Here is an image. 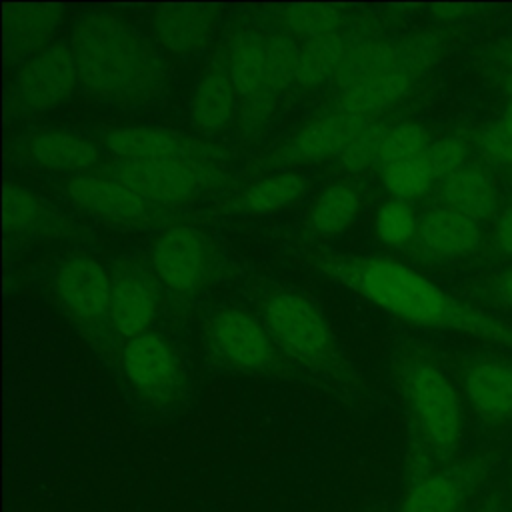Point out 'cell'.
Segmentation results:
<instances>
[{"mask_svg": "<svg viewBox=\"0 0 512 512\" xmlns=\"http://www.w3.org/2000/svg\"><path fill=\"white\" fill-rule=\"evenodd\" d=\"M78 84V68L70 42H50L20 64L12 90L10 112L38 116L70 100Z\"/></svg>", "mask_w": 512, "mask_h": 512, "instance_id": "9c48e42d", "label": "cell"}, {"mask_svg": "<svg viewBox=\"0 0 512 512\" xmlns=\"http://www.w3.org/2000/svg\"><path fill=\"white\" fill-rule=\"evenodd\" d=\"M104 144L118 160L130 162L200 160L220 164L224 160V152L202 138L152 126L114 128L104 136Z\"/></svg>", "mask_w": 512, "mask_h": 512, "instance_id": "4fadbf2b", "label": "cell"}, {"mask_svg": "<svg viewBox=\"0 0 512 512\" xmlns=\"http://www.w3.org/2000/svg\"><path fill=\"white\" fill-rule=\"evenodd\" d=\"M160 306V282L154 272L124 262L112 272V322L118 336L130 340L150 332Z\"/></svg>", "mask_w": 512, "mask_h": 512, "instance_id": "9a60e30c", "label": "cell"}, {"mask_svg": "<svg viewBox=\"0 0 512 512\" xmlns=\"http://www.w3.org/2000/svg\"><path fill=\"white\" fill-rule=\"evenodd\" d=\"M474 472V468H468L420 478L408 490L402 512H456L474 482Z\"/></svg>", "mask_w": 512, "mask_h": 512, "instance_id": "484cf974", "label": "cell"}, {"mask_svg": "<svg viewBox=\"0 0 512 512\" xmlns=\"http://www.w3.org/2000/svg\"><path fill=\"white\" fill-rule=\"evenodd\" d=\"M274 20L280 30L294 36L314 38L322 34H336L344 22L342 10L330 4H290L278 8Z\"/></svg>", "mask_w": 512, "mask_h": 512, "instance_id": "f1b7e54d", "label": "cell"}, {"mask_svg": "<svg viewBox=\"0 0 512 512\" xmlns=\"http://www.w3.org/2000/svg\"><path fill=\"white\" fill-rule=\"evenodd\" d=\"M310 260L318 272L402 322L464 332L512 348V328L456 300L432 280L394 258L318 252Z\"/></svg>", "mask_w": 512, "mask_h": 512, "instance_id": "6da1fadb", "label": "cell"}, {"mask_svg": "<svg viewBox=\"0 0 512 512\" xmlns=\"http://www.w3.org/2000/svg\"><path fill=\"white\" fill-rule=\"evenodd\" d=\"M70 46L78 84L98 100L140 106L166 86V64L156 46L134 26L110 12H92L72 30Z\"/></svg>", "mask_w": 512, "mask_h": 512, "instance_id": "7a4b0ae2", "label": "cell"}, {"mask_svg": "<svg viewBox=\"0 0 512 512\" xmlns=\"http://www.w3.org/2000/svg\"><path fill=\"white\" fill-rule=\"evenodd\" d=\"M416 74L418 70L414 68H396L370 80H364L360 84H354L338 92L336 110L364 118H374L408 92Z\"/></svg>", "mask_w": 512, "mask_h": 512, "instance_id": "603a6c76", "label": "cell"}, {"mask_svg": "<svg viewBox=\"0 0 512 512\" xmlns=\"http://www.w3.org/2000/svg\"><path fill=\"white\" fill-rule=\"evenodd\" d=\"M500 124L512 134V100L508 102V106H506V110H504V118H502Z\"/></svg>", "mask_w": 512, "mask_h": 512, "instance_id": "74e56055", "label": "cell"}, {"mask_svg": "<svg viewBox=\"0 0 512 512\" xmlns=\"http://www.w3.org/2000/svg\"><path fill=\"white\" fill-rule=\"evenodd\" d=\"M374 118L334 110L308 120L288 142L266 156V166H288L298 162H322L346 150L354 136Z\"/></svg>", "mask_w": 512, "mask_h": 512, "instance_id": "5bb4252c", "label": "cell"}, {"mask_svg": "<svg viewBox=\"0 0 512 512\" xmlns=\"http://www.w3.org/2000/svg\"><path fill=\"white\" fill-rule=\"evenodd\" d=\"M240 94L226 68H210L194 86L190 96V122L200 134H220L228 130L240 112Z\"/></svg>", "mask_w": 512, "mask_h": 512, "instance_id": "d6986e66", "label": "cell"}, {"mask_svg": "<svg viewBox=\"0 0 512 512\" xmlns=\"http://www.w3.org/2000/svg\"><path fill=\"white\" fill-rule=\"evenodd\" d=\"M430 146H432V140L424 126L416 122H400L388 128L380 146L378 164L386 166L392 162L424 156Z\"/></svg>", "mask_w": 512, "mask_h": 512, "instance_id": "4dcf8cb0", "label": "cell"}, {"mask_svg": "<svg viewBox=\"0 0 512 512\" xmlns=\"http://www.w3.org/2000/svg\"><path fill=\"white\" fill-rule=\"evenodd\" d=\"M446 206L474 218L488 220L498 212L500 200L492 178L478 166H464L442 180Z\"/></svg>", "mask_w": 512, "mask_h": 512, "instance_id": "cb8c5ba5", "label": "cell"}, {"mask_svg": "<svg viewBox=\"0 0 512 512\" xmlns=\"http://www.w3.org/2000/svg\"><path fill=\"white\" fill-rule=\"evenodd\" d=\"M386 132L388 128L382 122L372 120L370 124H366L340 154L338 160L342 168H346L348 172H360L372 164H378V154Z\"/></svg>", "mask_w": 512, "mask_h": 512, "instance_id": "d6a6232c", "label": "cell"}, {"mask_svg": "<svg viewBox=\"0 0 512 512\" xmlns=\"http://www.w3.org/2000/svg\"><path fill=\"white\" fill-rule=\"evenodd\" d=\"M150 266L174 296L192 298L214 272V248L202 230L188 224L170 226L152 240Z\"/></svg>", "mask_w": 512, "mask_h": 512, "instance_id": "30bf717a", "label": "cell"}, {"mask_svg": "<svg viewBox=\"0 0 512 512\" xmlns=\"http://www.w3.org/2000/svg\"><path fill=\"white\" fill-rule=\"evenodd\" d=\"M502 84H504V88L512 94V72H510V70H504V74H502Z\"/></svg>", "mask_w": 512, "mask_h": 512, "instance_id": "ab89813d", "label": "cell"}, {"mask_svg": "<svg viewBox=\"0 0 512 512\" xmlns=\"http://www.w3.org/2000/svg\"><path fill=\"white\" fill-rule=\"evenodd\" d=\"M106 176L126 184L158 208H180L196 200L204 190L214 188L224 172L220 164L200 160L176 162H130L116 160Z\"/></svg>", "mask_w": 512, "mask_h": 512, "instance_id": "ba28073f", "label": "cell"}, {"mask_svg": "<svg viewBox=\"0 0 512 512\" xmlns=\"http://www.w3.org/2000/svg\"><path fill=\"white\" fill-rule=\"evenodd\" d=\"M54 294L76 330L96 348H114L112 276L90 256H70L54 272Z\"/></svg>", "mask_w": 512, "mask_h": 512, "instance_id": "8992f818", "label": "cell"}, {"mask_svg": "<svg viewBox=\"0 0 512 512\" xmlns=\"http://www.w3.org/2000/svg\"><path fill=\"white\" fill-rule=\"evenodd\" d=\"M262 324L288 360L338 384H356V370L340 348L322 312L304 296L270 292L262 304Z\"/></svg>", "mask_w": 512, "mask_h": 512, "instance_id": "3957f363", "label": "cell"}, {"mask_svg": "<svg viewBox=\"0 0 512 512\" xmlns=\"http://www.w3.org/2000/svg\"><path fill=\"white\" fill-rule=\"evenodd\" d=\"M480 512H506V508L500 506L498 502H490V504H486Z\"/></svg>", "mask_w": 512, "mask_h": 512, "instance_id": "60d3db41", "label": "cell"}, {"mask_svg": "<svg viewBox=\"0 0 512 512\" xmlns=\"http://www.w3.org/2000/svg\"><path fill=\"white\" fill-rule=\"evenodd\" d=\"M414 240L434 258H464L480 248L482 228L474 218L450 206H440L418 220Z\"/></svg>", "mask_w": 512, "mask_h": 512, "instance_id": "e0dca14e", "label": "cell"}, {"mask_svg": "<svg viewBox=\"0 0 512 512\" xmlns=\"http://www.w3.org/2000/svg\"><path fill=\"white\" fill-rule=\"evenodd\" d=\"M476 146L490 162L512 168V134L500 122L482 128L476 136Z\"/></svg>", "mask_w": 512, "mask_h": 512, "instance_id": "e575fe53", "label": "cell"}, {"mask_svg": "<svg viewBox=\"0 0 512 512\" xmlns=\"http://www.w3.org/2000/svg\"><path fill=\"white\" fill-rule=\"evenodd\" d=\"M496 244L506 256L512 258V204H508L498 218Z\"/></svg>", "mask_w": 512, "mask_h": 512, "instance_id": "d590c367", "label": "cell"}, {"mask_svg": "<svg viewBox=\"0 0 512 512\" xmlns=\"http://www.w3.org/2000/svg\"><path fill=\"white\" fill-rule=\"evenodd\" d=\"M374 230L384 244L402 246L416 238L418 220L406 200L384 202L374 216Z\"/></svg>", "mask_w": 512, "mask_h": 512, "instance_id": "1f68e13d", "label": "cell"}, {"mask_svg": "<svg viewBox=\"0 0 512 512\" xmlns=\"http://www.w3.org/2000/svg\"><path fill=\"white\" fill-rule=\"evenodd\" d=\"M218 24L208 6H164L154 12L150 30L154 40L176 56H194L206 48Z\"/></svg>", "mask_w": 512, "mask_h": 512, "instance_id": "2e32d148", "label": "cell"}, {"mask_svg": "<svg viewBox=\"0 0 512 512\" xmlns=\"http://www.w3.org/2000/svg\"><path fill=\"white\" fill-rule=\"evenodd\" d=\"M384 188L398 200H410L426 194L438 180L430 160L424 156L380 166Z\"/></svg>", "mask_w": 512, "mask_h": 512, "instance_id": "f546056e", "label": "cell"}, {"mask_svg": "<svg viewBox=\"0 0 512 512\" xmlns=\"http://www.w3.org/2000/svg\"><path fill=\"white\" fill-rule=\"evenodd\" d=\"M464 392L474 412L484 422L512 418V364L484 358L472 362L464 372Z\"/></svg>", "mask_w": 512, "mask_h": 512, "instance_id": "ffe728a7", "label": "cell"}, {"mask_svg": "<svg viewBox=\"0 0 512 512\" xmlns=\"http://www.w3.org/2000/svg\"><path fill=\"white\" fill-rule=\"evenodd\" d=\"M120 360L126 380L144 400L168 406L182 398L186 388L184 370L164 334L150 330L126 340Z\"/></svg>", "mask_w": 512, "mask_h": 512, "instance_id": "8fae6325", "label": "cell"}, {"mask_svg": "<svg viewBox=\"0 0 512 512\" xmlns=\"http://www.w3.org/2000/svg\"><path fill=\"white\" fill-rule=\"evenodd\" d=\"M496 294L502 304L512 308V268L500 276V280L496 284Z\"/></svg>", "mask_w": 512, "mask_h": 512, "instance_id": "8d00e7d4", "label": "cell"}, {"mask_svg": "<svg viewBox=\"0 0 512 512\" xmlns=\"http://www.w3.org/2000/svg\"><path fill=\"white\" fill-rule=\"evenodd\" d=\"M348 48L350 44L340 32L306 38L298 50L296 84L312 88L332 80Z\"/></svg>", "mask_w": 512, "mask_h": 512, "instance_id": "4316f807", "label": "cell"}, {"mask_svg": "<svg viewBox=\"0 0 512 512\" xmlns=\"http://www.w3.org/2000/svg\"><path fill=\"white\" fill-rule=\"evenodd\" d=\"M394 370L420 434L438 454H450L462 434V406L452 382L416 354H404Z\"/></svg>", "mask_w": 512, "mask_h": 512, "instance_id": "5b68a950", "label": "cell"}, {"mask_svg": "<svg viewBox=\"0 0 512 512\" xmlns=\"http://www.w3.org/2000/svg\"><path fill=\"white\" fill-rule=\"evenodd\" d=\"M306 192V180L294 172H278L264 176L228 202L230 212L272 214L292 206Z\"/></svg>", "mask_w": 512, "mask_h": 512, "instance_id": "d4e9b609", "label": "cell"}, {"mask_svg": "<svg viewBox=\"0 0 512 512\" xmlns=\"http://www.w3.org/2000/svg\"><path fill=\"white\" fill-rule=\"evenodd\" d=\"M24 156L36 166L70 176L90 174L102 156L100 150L86 138L66 130H42L30 134L22 142Z\"/></svg>", "mask_w": 512, "mask_h": 512, "instance_id": "ac0fdd59", "label": "cell"}, {"mask_svg": "<svg viewBox=\"0 0 512 512\" xmlns=\"http://www.w3.org/2000/svg\"><path fill=\"white\" fill-rule=\"evenodd\" d=\"M300 46L282 30L246 28L234 34L226 50V68L242 102L274 104L296 82Z\"/></svg>", "mask_w": 512, "mask_h": 512, "instance_id": "277c9868", "label": "cell"}, {"mask_svg": "<svg viewBox=\"0 0 512 512\" xmlns=\"http://www.w3.org/2000/svg\"><path fill=\"white\" fill-rule=\"evenodd\" d=\"M62 8L54 4H18L6 12V42L12 62H26L50 44L62 24Z\"/></svg>", "mask_w": 512, "mask_h": 512, "instance_id": "7402d4cb", "label": "cell"}, {"mask_svg": "<svg viewBox=\"0 0 512 512\" xmlns=\"http://www.w3.org/2000/svg\"><path fill=\"white\" fill-rule=\"evenodd\" d=\"M426 158L430 160L436 176L444 180L452 172L466 166L468 146L458 136H444V138L432 142V146L426 152Z\"/></svg>", "mask_w": 512, "mask_h": 512, "instance_id": "836d02e7", "label": "cell"}, {"mask_svg": "<svg viewBox=\"0 0 512 512\" xmlns=\"http://www.w3.org/2000/svg\"><path fill=\"white\" fill-rule=\"evenodd\" d=\"M362 206L360 194L348 184H332L320 192L310 206V226L324 236H334L346 230L358 216Z\"/></svg>", "mask_w": 512, "mask_h": 512, "instance_id": "83f0119b", "label": "cell"}, {"mask_svg": "<svg viewBox=\"0 0 512 512\" xmlns=\"http://www.w3.org/2000/svg\"><path fill=\"white\" fill-rule=\"evenodd\" d=\"M502 64H504V70H510V72H512V46L504 50V54H502Z\"/></svg>", "mask_w": 512, "mask_h": 512, "instance_id": "f35d334b", "label": "cell"}, {"mask_svg": "<svg viewBox=\"0 0 512 512\" xmlns=\"http://www.w3.org/2000/svg\"><path fill=\"white\" fill-rule=\"evenodd\" d=\"M66 196L82 212L116 226L144 228L162 224L170 212L136 194L126 184L106 174L70 176L64 182Z\"/></svg>", "mask_w": 512, "mask_h": 512, "instance_id": "7c38bea8", "label": "cell"}, {"mask_svg": "<svg viewBox=\"0 0 512 512\" xmlns=\"http://www.w3.org/2000/svg\"><path fill=\"white\" fill-rule=\"evenodd\" d=\"M4 222L14 238L42 240L74 232L72 224L46 206L32 190L20 184H8L4 194Z\"/></svg>", "mask_w": 512, "mask_h": 512, "instance_id": "44dd1931", "label": "cell"}, {"mask_svg": "<svg viewBox=\"0 0 512 512\" xmlns=\"http://www.w3.org/2000/svg\"><path fill=\"white\" fill-rule=\"evenodd\" d=\"M210 356L236 372L252 376H286L288 358L276 346L266 326L240 308H220L202 332Z\"/></svg>", "mask_w": 512, "mask_h": 512, "instance_id": "52a82bcc", "label": "cell"}]
</instances>
